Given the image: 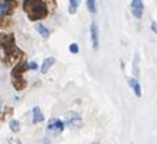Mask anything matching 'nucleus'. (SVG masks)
Listing matches in <instances>:
<instances>
[{
	"instance_id": "obj_1",
	"label": "nucleus",
	"mask_w": 157,
	"mask_h": 144,
	"mask_svg": "<svg viewBox=\"0 0 157 144\" xmlns=\"http://www.w3.org/2000/svg\"><path fill=\"white\" fill-rule=\"evenodd\" d=\"M23 9L31 21H40L48 16V7L43 0H23Z\"/></svg>"
},
{
	"instance_id": "obj_2",
	"label": "nucleus",
	"mask_w": 157,
	"mask_h": 144,
	"mask_svg": "<svg viewBox=\"0 0 157 144\" xmlns=\"http://www.w3.org/2000/svg\"><path fill=\"white\" fill-rule=\"evenodd\" d=\"M27 71V61L21 59L13 66L11 69V83L16 90H23L27 88V81L24 79L23 74Z\"/></svg>"
},
{
	"instance_id": "obj_3",
	"label": "nucleus",
	"mask_w": 157,
	"mask_h": 144,
	"mask_svg": "<svg viewBox=\"0 0 157 144\" xmlns=\"http://www.w3.org/2000/svg\"><path fill=\"white\" fill-rule=\"evenodd\" d=\"M24 58H26V54H24L18 47H14L13 50L4 52V57L2 58V62H3L4 65L10 66V65L17 64L18 61H21V59H24Z\"/></svg>"
},
{
	"instance_id": "obj_4",
	"label": "nucleus",
	"mask_w": 157,
	"mask_h": 144,
	"mask_svg": "<svg viewBox=\"0 0 157 144\" xmlns=\"http://www.w3.org/2000/svg\"><path fill=\"white\" fill-rule=\"evenodd\" d=\"M16 47V40L13 34H2L0 32V48L7 52V51L13 50Z\"/></svg>"
},
{
	"instance_id": "obj_5",
	"label": "nucleus",
	"mask_w": 157,
	"mask_h": 144,
	"mask_svg": "<svg viewBox=\"0 0 157 144\" xmlns=\"http://www.w3.org/2000/svg\"><path fill=\"white\" fill-rule=\"evenodd\" d=\"M64 124H67V126H70V127H74V129H79V127L82 126V117H81V115H78L77 112H70L67 115V119H65V122H64Z\"/></svg>"
},
{
	"instance_id": "obj_6",
	"label": "nucleus",
	"mask_w": 157,
	"mask_h": 144,
	"mask_svg": "<svg viewBox=\"0 0 157 144\" xmlns=\"http://www.w3.org/2000/svg\"><path fill=\"white\" fill-rule=\"evenodd\" d=\"M64 129H65V124H64V122L61 119H51L50 123H48V131H51V133L55 134L62 133Z\"/></svg>"
},
{
	"instance_id": "obj_7",
	"label": "nucleus",
	"mask_w": 157,
	"mask_h": 144,
	"mask_svg": "<svg viewBox=\"0 0 157 144\" xmlns=\"http://www.w3.org/2000/svg\"><path fill=\"white\" fill-rule=\"evenodd\" d=\"M130 10L133 13L136 18H142L143 16V10H144V4L142 0H132L130 3Z\"/></svg>"
},
{
	"instance_id": "obj_8",
	"label": "nucleus",
	"mask_w": 157,
	"mask_h": 144,
	"mask_svg": "<svg viewBox=\"0 0 157 144\" xmlns=\"http://www.w3.org/2000/svg\"><path fill=\"white\" fill-rule=\"evenodd\" d=\"M14 4L16 2L10 3V2H4V0H0V14L2 16H11L13 14V10H14Z\"/></svg>"
},
{
	"instance_id": "obj_9",
	"label": "nucleus",
	"mask_w": 157,
	"mask_h": 144,
	"mask_svg": "<svg viewBox=\"0 0 157 144\" xmlns=\"http://www.w3.org/2000/svg\"><path fill=\"white\" fill-rule=\"evenodd\" d=\"M91 41H92L94 50H98L99 48V28L96 23H92L91 24Z\"/></svg>"
},
{
	"instance_id": "obj_10",
	"label": "nucleus",
	"mask_w": 157,
	"mask_h": 144,
	"mask_svg": "<svg viewBox=\"0 0 157 144\" xmlns=\"http://www.w3.org/2000/svg\"><path fill=\"white\" fill-rule=\"evenodd\" d=\"M129 86L133 89V92H135V95L137 97L142 96V86H140V82L137 79H135V78H129Z\"/></svg>"
},
{
	"instance_id": "obj_11",
	"label": "nucleus",
	"mask_w": 157,
	"mask_h": 144,
	"mask_svg": "<svg viewBox=\"0 0 157 144\" xmlns=\"http://www.w3.org/2000/svg\"><path fill=\"white\" fill-rule=\"evenodd\" d=\"M54 64H55V58H52V57L45 58L44 62H43V65H41V74H47Z\"/></svg>"
},
{
	"instance_id": "obj_12",
	"label": "nucleus",
	"mask_w": 157,
	"mask_h": 144,
	"mask_svg": "<svg viewBox=\"0 0 157 144\" xmlns=\"http://www.w3.org/2000/svg\"><path fill=\"white\" fill-rule=\"evenodd\" d=\"M41 122H44V115L41 112V109L38 106H36L33 109V123L37 124V123H41Z\"/></svg>"
},
{
	"instance_id": "obj_13",
	"label": "nucleus",
	"mask_w": 157,
	"mask_h": 144,
	"mask_svg": "<svg viewBox=\"0 0 157 144\" xmlns=\"http://www.w3.org/2000/svg\"><path fill=\"white\" fill-rule=\"evenodd\" d=\"M34 27H36V30L40 32V34L44 37V38H48V37H50V30H48L44 24H36Z\"/></svg>"
},
{
	"instance_id": "obj_14",
	"label": "nucleus",
	"mask_w": 157,
	"mask_h": 144,
	"mask_svg": "<svg viewBox=\"0 0 157 144\" xmlns=\"http://www.w3.org/2000/svg\"><path fill=\"white\" fill-rule=\"evenodd\" d=\"M81 4V0H70V7H68V11L70 14H75Z\"/></svg>"
},
{
	"instance_id": "obj_15",
	"label": "nucleus",
	"mask_w": 157,
	"mask_h": 144,
	"mask_svg": "<svg viewBox=\"0 0 157 144\" xmlns=\"http://www.w3.org/2000/svg\"><path fill=\"white\" fill-rule=\"evenodd\" d=\"M11 27V20L6 16L0 14V28H10Z\"/></svg>"
},
{
	"instance_id": "obj_16",
	"label": "nucleus",
	"mask_w": 157,
	"mask_h": 144,
	"mask_svg": "<svg viewBox=\"0 0 157 144\" xmlns=\"http://www.w3.org/2000/svg\"><path fill=\"white\" fill-rule=\"evenodd\" d=\"M10 130L13 133H18L20 131V122L18 120H10Z\"/></svg>"
},
{
	"instance_id": "obj_17",
	"label": "nucleus",
	"mask_w": 157,
	"mask_h": 144,
	"mask_svg": "<svg viewBox=\"0 0 157 144\" xmlns=\"http://www.w3.org/2000/svg\"><path fill=\"white\" fill-rule=\"evenodd\" d=\"M86 7H88V10H89V13L95 14V13H96V3H95V0H86Z\"/></svg>"
},
{
	"instance_id": "obj_18",
	"label": "nucleus",
	"mask_w": 157,
	"mask_h": 144,
	"mask_svg": "<svg viewBox=\"0 0 157 144\" xmlns=\"http://www.w3.org/2000/svg\"><path fill=\"white\" fill-rule=\"evenodd\" d=\"M70 51L72 52V54H78L79 52V47H78V44L77 43H72L70 45Z\"/></svg>"
},
{
	"instance_id": "obj_19",
	"label": "nucleus",
	"mask_w": 157,
	"mask_h": 144,
	"mask_svg": "<svg viewBox=\"0 0 157 144\" xmlns=\"http://www.w3.org/2000/svg\"><path fill=\"white\" fill-rule=\"evenodd\" d=\"M43 2H44L45 4H47V7L50 6V4H51V9H50V10H54L55 6H57V3H55V0H43Z\"/></svg>"
},
{
	"instance_id": "obj_20",
	"label": "nucleus",
	"mask_w": 157,
	"mask_h": 144,
	"mask_svg": "<svg viewBox=\"0 0 157 144\" xmlns=\"http://www.w3.org/2000/svg\"><path fill=\"white\" fill-rule=\"evenodd\" d=\"M27 69L36 71V69H38V65H37V62H27Z\"/></svg>"
},
{
	"instance_id": "obj_21",
	"label": "nucleus",
	"mask_w": 157,
	"mask_h": 144,
	"mask_svg": "<svg viewBox=\"0 0 157 144\" xmlns=\"http://www.w3.org/2000/svg\"><path fill=\"white\" fill-rule=\"evenodd\" d=\"M41 144H51V141H50V138H44V140L41 141Z\"/></svg>"
},
{
	"instance_id": "obj_22",
	"label": "nucleus",
	"mask_w": 157,
	"mask_h": 144,
	"mask_svg": "<svg viewBox=\"0 0 157 144\" xmlns=\"http://www.w3.org/2000/svg\"><path fill=\"white\" fill-rule=\"evenodd\" d=\"M151 30H153V32H156V21H153V24H151Z\"/></svg>"
},
{
	"instance_id": "obj_23",
	"label": "nucleus",
	"mask_w": 157,
	"mask_h": 144,
	"mask_svg": "<svg viewBox=\"0 0 157 144\" xmlns=\"http://www.w3.org/2000/svg\"><path fill=\"white\" fill-rule=\"evenodd\" d=\"M4 119H6V117H4V116H3V113H2V115H0V123L3 122V120H4Z\"/></svg>"
},
{
	"instance_id": "obj_24",
	"label": "nucleus",
	"mask_w": 157,
	"mask_h": 144,
	"mask_svg": "<svg viewBox=\"0 0 157 144\" xmlns=\"http://www.w3.org/2000/svg\"><path fill=\"white\" fill-rule=\"evenodd\" d=\"M4 2H10V3H13V2H14V0H4Z\"/></svg>"
},
{
	"instance_id": "obj_25",
	"label": "nucleus",
	"mask_w": 157,
	"mask_h": 144,
	"mask_svg": "<svg viewBox=\"0 0 157 144\" xmlns=\"http://www.w3.org/2000/svg\"><path fill=\"white\" fill-rule=\"evenodd\" d=\"M92 144H101V143H99V141H95V143H92Z\"/></svg>"
}]
</instances>
